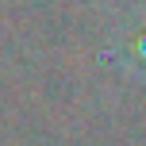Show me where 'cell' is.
Listing matches in <instances>:
<instances>
[{
  "instance_id": "6da1fadb",
  "label": "cell",
  "mask_w": 146,
  "mask_h": 146,
  "mask_svg": "<svg viewBox=\"0 0 146 146\" xmlns=\"http://www.w3.org/2000/svg\"><path fill=\"white\" fill-rule=\"evenodd\" d=\"M115 58H119V66H127L131 73H146V19H135L131 27L119 31Z\"/></svg>"
}]
</instances>
